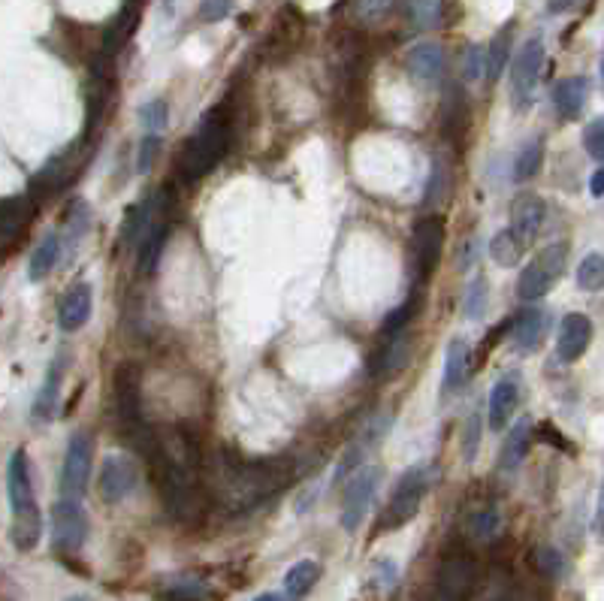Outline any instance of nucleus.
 <instances>
[{
    "instance_id": "obj_27",
    "label": "nucleus",
    "mask_w": 604,
    "mask_h": 601,
    "mask_svg": "<svg viewBox=\"0 0 604 601\" xmlns=\"http://www.w3.org/2000/svg\"><path fill=\"white\" fill-rule=\"evenodd\" d=\"M79 152H82V145H70L64 155H58L55 161H49V164L43 167V173L37 176V185L46 188V191H58V188H64V185L76 176Z\"/></svg>"
},
{
    "instance_id": "obj_7",
    "label": "nucleus",
    "mask_w": 604,
    "mask_h": 601,
    "mask_svg": "<svg viewBox=\"0 0 604 601\" xmlns=\"http://www.w3.org/2000/svg\"><path fill=\"white\" fill-rule=\"evenodd\" d=\"M378 484H381L378 466H360L354 475L345 478V490H342V529L345 532L360 529V523L366 520V511L378 493Z\"/></svg>"
},
{
    "instance_id": "obj_12",
    "label": "nucleus",
    "mask_w": 604,
    "mask_h": 601,
    "mask_svg": "<svg viewBox=\"0 0 604 601\" xmlns=\"http://www.w3.org/2000/svg\"><path fill=\"white\" fill-rule=\"evenodd\" d=\"M441 248H444V224H441V218L417 221L414 236H411V254H414L417 281H426L435 272V266L441 260Z\"/></svg>"
},
{
    "instance_id": "obj_51",
    "label": "nucleus",
    "mask_w": 604,
    "mask_h": 601,
    "mask_svg": "<svg viewBox=\"0 0 604 601\" xmlns=\"http://www.w3.org/2000/svg\"><path fill=\"white\" fill-rule=\"evenodd\" d=\"M64 601H88L85 595H70V598H64Z\"/></svg>"
},
{
    "instance_id": "obj_11",
    "label": "nucleus",
    "mask_w": 604,
    "mask_h": 601,
    "mask_svg": "<svg viewBox=\"0 0 604 601\" xmlns=\"http://www.w3.org/2000/svg\"><path fill=\"white\" fill-rule=\"evenodd\" d=\"M139 484V469L130 457L124 454H109L100 466V499L109 505H118L136 493Z\"/></svg>"
},
{
    "instance_id": "obj_15",
    "label": "nucleus",
    "mask_w": 604,
    "mask_h": 601,
    "mask_svg": "<svg viewBox=\"0 0 604 601\" xmlns=\"http://www.w3.org/2000/svg\"><path fill=\"white\" fill-rule=\"evenodd\" d=\"M91 312H94V287L88 281H76L67 287L58 306V327L64 333H76L88 324Z\"/></svg>"
},
{
    "instance_id": "obj_45",
    "label": "nucleus",
    "mask_w": 604,
    "mask_h": 601,
    "mask_svg": "<svg viewBox=\"0 0 604 601\" xmlns=\"http://www.w3.org/2000/svg\"><path fill=\"white\" fill-rule=\"evenodd\" d=\"M158 148H161V136H145L142 139V152H139V173H148L151 170V164H155V155H158Z\"/></svg>"
},
{
    "instance_id": "obj_50",
    "label": "nucleus",
    "mask_w": 604,
    "mask_h": 601,
    "mask_svg": "<svg viewBox=\"0 0 604 601\" xmlns=\"http://www.w3.org/2000/svg\"><path fill=\"white\" fill-rule=\"evenodd\" d=\"M254 601H287L281 592H263V595H257Z\"/></svg>"
},
{
    "instance_id": "obj_38",
    "label": "nucleus",
    "mask_w": 604,
    "mask_h": 601,
    "mask_svg": "<svg viewBox=\"0 0 604 601\" xmlns=\"http://www.w3.org/2000/svg\"><path fill=\"white\" fill-rule=\"evenodd\" d=\"M604 281V260L601 254H586L577 266V284L580 290H598Z\"/></svg>"
},
{
    "instance_id": "obj_13",
    "label": "nucleus",
    "mask_w": 604,
    "mask_h": 601,
    "mask_svg": "<svg viewBox=\"0 0 604 601\" xmlns=\"http://www.w3.org/2000/svg\"><path fill=\"white\" fill-rule=\"evenodd\" d=\"M34 215H37L34 194H13L0 200V248H10L13 242H19Z\"/></svg>"
},
{
    "instance_id": "obj_37",
    "label": "nucleus",
    "mask_w": 604,
    "mask_h": 601,
    "mask_svg": "<svg viewBox=\"0 0 604 601\" xmlns=\"http://www.w3.org/2000/svg\"><path fill=\"white\" fill-rule=\"evenodd\" d=\"M481 414H469V420L463 423V432H460V454L466 463H472L478 457V447H481Z\"/></svg>"
},
{
    "instance_id": "obj_14",
    "label": "nucleus",
    "mask_w": 604,
    "mask_h": 601,
    "mask_svg": "<svg viewBox=\"0 0 604 601\" xmlns=\"http://www.w3.org/2000/svg\"><path fill=\"white\" fill-rule=\"evenodd\" d=\"M520 390H523V384H520V375H517V372H505V375L493 384L490 402H487L490 429L502 432V429L511 423V417H514V411H517V405H520Z\"/></svg>"
},
{
    "instance_id": "obj_10",
    "label": "nucleus",
    "mask_w": 604,
    "mask_h": 601,
    "mask_svg": "<svg viewBox=\"0 0 604 601\" xmlns=\"http://www.w3.org/2000/svg\"><path fill=\"white\" fill-rule=\"evenodd\" d=\"M88 541V514L79 499H58L52 505V544L61 553H79Z\"/></svg>"
},
{
    "instance_id": "obj_32",
    "label": "nucleus",
    "mask_w": 604,
    "mask_h": 601,
    "mask_svg": "<svg viewBox=\"0 0 604 601\" xmlns=\"http://www.w3.org/2000/svg\"><path fill=\"white\" fill-rule=\"evenodd\" d=\"M523 251H526V245L511 230H502L490 239V257L499 266H517L523 260Z\"/></svg>"
},
{
    "instance_id": "obj_35",
    "label": "nucleus",
    "mask_w": 604,
    "mask_h": 601,
    "mask_svg": "<svg viewBox=\"0 0 604 601\" xmlns=\"http://www.w3.org/2000/svg\"><path fill=\"white\" fill-rule=\"evenodd\" d=\"M170 121V106L167 100H148L139 106V124L145 127L148 136H161V130Z\"/></svg>"
},
{
    "instance_id": "obj_46",
    "label": "nucleus",
    "mask_w": 604,
    "mask_h": 601,
    "mask_svg": "<svg viewBox=\"0 0 604 601\" xmlns=\"http://www.w3.org/2000/svg\"><path fill=\"white\" fill-rule=\"evenodd\" d=\"M487 601H535V598L520 586H505V589H496Z\"/></svg>"
},
{
    "instance_id": "obj_16",
    "label": "nucleus",
    "mask_w": 604,
    "mask_h": 601,
    "mask_svg": "<svg viewBox=\"0 0 604 601\" xmlns=\"http://www.w3.org/2000/svg\"><path fill=\"white\" fill-rule=\"evenodd\" d=\"M592 342V321L580 312H568L556 333V354L562 363H574L586 354Z\"/></svg>"
},
{
    "instance_id": "obj_31",
    "label": "nucleus",
    "mask_w": 604,
    "mask_h": 601,
    "mask_svg": "<svg viewBox=\"0 0 604 601\" xmlns=\"http://www.w3.org/2000/svg\"><path fill=\"white\" fill-rule=\"evenodd\" d=\"M541 164H544V139H532V142H526L520 152H517V158H514V176L511 179L517 185H523V182H529V179L538 176Z\"/></svg>"
},
{
    "instance_id": "obj_2",
    "label": "nucleus",
    "mask_w": 604,
    "mask_h": 601,
    "mask_svg": "<svg viewBox=\"0 0 604 601\" xmlns=\"http://www.w3.org/2000/svg\"><path fill=\"white\" fill-rule=\"evenodd\" d=\"M7 496H10V508H13V529L10 538L16 544V550L28 553L40 544L43 538V514L34 496V481H31V460L19 447L13 450L10 466H7Z\"/></svg>"
},
{
    "instance_id": "obj_43",
    "label": "nucleus",
    "mask_w": 604,
    "mask_h": 601,
    "mask_svg": "<svg viewBox=\"0 0 604 601\" xmlns=\"http://www.w3.org/2000/svg\"><path fill=\"white\" fill-rule=\"evenodd\" d=\"M233 10V0H203L200 4V19L203 22H221Z\"/></svg>"
},
{
    "instance_id": "obj_6",
    "label": "nucleus",
    "mask_w": 604,
    "mask_h": 601,
    "mask_svg": "<svg viewBox=\"0 0 604 601\" xmlns=\"http://www.w3.org/2000/svg\"><path fill=\"white\" fill-rule=\"evenodd\" d=\"M426 469L423 466H414L408 469L399 481H396V490L387 502V511L381 517V532H393V529H402L405 523H411L417 514H420V505H423V496H426Z\"/></svg>"
},
{
    "instance_id": "obj_23",
    "label": "nucleus",
    "mask_w": 604,
    "mask_h": 601,
    "mask_svg": "<svg viewBox=\"0 0 604 601\" xmlns=\"http://www.w3.org/2000/svg\"><path fill=\"white\" fill-rule=\"evenodd\" d=\"M586 94H589V85L583 76H565L553 85V106L565 121H574L580 118L586 106Z\"/></svg>"
},
{
    "instance_id": "obj_44",
    "label": "nucleus",
    "mask_w": 604,
    "mask_h": 601,
    "mask_svg": "<svg viewBox=\"0 0 604 601\" xmlns=\"http://www.w3.org/2000/svg\"><path fill=\"white\" fill-rule=\"evenodd\" d=\"M411 312H414V309H411V303H405V306H399V309H393V312H390V315H387V318H384V324H381V330H384V333H390V336H393V333H402V327H405V324H408V318H411Z\"/></svg>"
},
{
    "instance_id": "obj_18",
    "label": "nucleus",
    "mask_w": 604,
    "mask_h": 601,
    "mask_svg": "<svg viewBox=\"0 0 604 601\" xmlns=\"http://www.w3.org/2000/svg\"><path fill=\"white\" fill-rule=\"evenodd\" d=\"M547 333V312L544 309H523L511 324V348L517 354H535Z\"/></svg>"
},
{
    "instance_id": "obj_30",
    "label": "nucleus",
    "mask_w": 604,
    "mask_h": 601,
    "mask_svg": "<svg viewBox=\"0 0 604 601\" xmlns=\"http://www.w3.org/2000/svg\"><path fill=\"white\" fill-rule=\"evenodd\" d=\"M408 354H411V339H408V333H393L390 342L384 345V351H381L378 360H375V378H387V375L399 372V369L408 363Z\"/></svg>"
},
{
    "instance_id": "obj_25",
    "label": "nucleus",
    "mask_w": 604,
    "mask_h": 601,
    "mask_svg": "<svg viewBox=\"0 0 604 601\" xmlns=\"http://www.w3.org/2000/svg\"><path fill=\"white\" fill-rule=\"evenodd\" d=\"M61 254H64V239H61V233H58V230L46 233V236L40 239V245L31 251L28 278H31L34 284H37V281H43V278H49V275L58 269Z\"/></svg>"
},
{
    "instance_id": "obj_5",
    "label": "nucleus",
    "mask_w": 604,
    "mask_h": 601,
    "mask_svg": "<svg viewBox=\"0 0 604 601\" xmlns=\"http://www.w3.org/2000/svg\"><path fill=\"white\" fill-rule=\"evenodd\" d=\"M568 263V245L565 242H550L544 245L520 272L517 281V296L523 303H535L544 293H550V287L562 278V269Z\"/></svg>"
},
{
    "instance_id": "obj_41",
    "label": "nucleus",
    "mask_w": 604,
    "mask_h": 601,
    "mask_svg": "<svg viewBox=\"0 0 604 601\" xmlns=\"http://www.w3.org/2000/svg\"><path fill=\"white\" fill-rule=\"evenodd\" d=\"M390 10H393V0H357L360 22H381Z\"/></svg>"
},
{
    "instance_id": "obj_19",
    "label": "nucleus",
    "mask_w": 604,
    "mask_h": 601,
    "mask_svg": "<svg viewBox=\"0 0 604 601\" xmlns=\"http://www.w3.org/2000/svg\"><path fill=\"white\" fill-rule=\"evenodd\" d=\"M61 384H64V360L55 357V360L49 363V372H46L43 387H40V393H37V399H34V408H31L34 423H49V420L58 414Z\"/></svg>"
},
{
    "instance_id": "obj_4",
    "label": "nucleus",
    "mask_w": 604,
    "mask_h": 601,
    "mask_svg": "<svg viewBox=\"0 0 604 601\" xmlns=\"http://www.w3.org/2000/svg\"><path fill=\"white\" fill-rule=\"evenodd\" d=\"M481 583V565L469 553H450L441 559L432 583V601H472Z\"/></svg>"
},
{
    "instance_id": "obj_34",
    "label": "nucleus",
    "mask_w": 604,
    "mask_h": 601,
    "mask_svg": "<svg viewBox=\"0 0 604 601\" xmlns=\"http://www.w3.org/2000/svg\"><path fill=\"white\" fill-rule=\"evenodd\" d=\"M487 299H490V284L487 278H472L463 290V315L478 321L487 312Z\"/></svg>"
},
{
    "instance_id": "obj_22",
    "label": "nucleus",
    "mask_w": 604,
    "mask_h": 601,
    "mask_svg": "<svg viewBox=\"0 0 604 601\" xmlns=\"http://www.w3.org/2000/svg\"><path fill=\"white\" fill-rule=\"evenodd\" d=\"M472 375V345L463 336H453L444 354V387L457 390Z\"/></svg>"
},
{
    "instance_id": "obj_24",
    "label": "nucleus",
    "mask_w": 604,
    "mask_h": 601,
    "mask_svg": "<svg viewBox=\"0 0 604 601\" xmlns=\"http://www.w3.org/2000/svg\"><path fill=\"white\" fill-rule=\"evenodd\" d=\"M532 438H535L532 420H529V417H520V420L511 426V432H508V438H505V444H502V454H499V466H502L505 472L520 469V463L526 460L529 447H532Z\"/></svg>"
},
{
    "instance_id": "obj_9",
    "label": "nucleus",
    "mask_w": 604,
    "mask_h": 601,
    "mask_svg": "<svg viewBox=\"0 0 604 601\" xmlns=\"http://www.w3.org/2000/svg\"><path fill=\"white\" fill-rule=\"evenodd\" d=\"M544 70V40L541 37H529L520 52L514 55L511 64V97L517 109H526L535 97L538 79Z\"/></svg>"
},
{
    "instance_id": "obj_3",
    "label": "nucleus",
    "mask_w": 604,
    "mask_h": 601,
    "mask_svg": "<svg viewBox=\"0 0 604 601\" xmlns=\"http://www.w3.org/2000/svg\"><path fill=\"white\" fill-rule=\"evenodd\" d=\"M227 145H230V121H227L224 109L215 106L200 118L194 136L182 148V158H179L182 179L197 182L206 173H212L215 164L227 155Z\"/></svg>"
},
{
    "instance_id": "obj_49",
    "label": "nucleus",
    "mask_w": 604,
    "mask_h": 601,
    "mask_svg": "<svg viewBox=\"0 0 604 601\" xmlns=\"http://www.w3.org/2000/svg\"><path fill=\"white\" fill-rule=\"evenodd\" d=\"M574 4H577V0H550V13H562V10H568Z\"/></svg>"
},
{
    "instance_id": "obj_21",
    "label": "nucleus",
    "mask_w": 604,
    "mask_h": 601,
    "mask_svg": "<svg viewBox=\"0 0 604 601\" xmlns=\"http://www.w3.org/2000/svg\"><path fill=\"white\" fill-rule=\"evenodd\" d=\"M405 67L420 82H435L444 73V49L438 43H417L405 55Z\"/></svg>"
},
{
    "instance_id": "obj_1",
    "label": "nucleus",
    "mask_w": 604,
    "mask_h": 601,
    "mask_svg": "<svg viewBox=\"0 0 604 601\" xmlns=\"http://www.w3.org/2000/svg\"><path fill=\"white\" fill-rule=\"evenodd\" d=\"M281 484H284V472L278 469V463L233 460V463H221L215 475L218 499L239 514L266 502L275 490H281Z\"/></svg>"
},
{
    "instance_id": "obj_42",
    "label": "nucleus",
    "mask_w": 604,
    "mask_h": 601,
    "mask_svg": "<svg viewBox=\"0 0 604 601\" xmlns=\"http://www.w3.org/2000/svg\"><path fill=\"white\" fill-rule=\"evenodd\" d=\"M444 179H447V167H444V161L435 158V164H432V179H429V188H426V203L444 200V191H447Z\"/></svg>"
},
{
    "instance_id": "obj_48",
    "label": "nucleus",
    "mask_w": 604,
    "mask_h": 601,
    "mask_svg": "<svg viewBox=\"0 0 604 601\" xmlns=\"http://www.w3.org/2000/svg\"><path fill=\"white\" fill-rule=\"evenodd\" d=\"M589 191H592L595 200H601V194H604V170H595V173H592V179H589Z\"/></svg>"
},
{
    "instance_id": "obj_20",
    "label": "nucleus",
    "mask_w": 604,
    "mask_h": 601,
    "mask_svg": "<svg viewBox=\"0 0 604 601\" xmlns=\"http://www.w3.org/2000/svg\"><path fill=\"white\" fill-rule=\"evenodd\" d=\"M139 16H142V0H124V7H121V13L109 22V28L103 31V55L106 58H112L127 40H130V34L136 31V25H139Z\"/></svg>"
},
{
    "instance_id": "obj_40",
    "label": "nucleus",
    "mask_w": 604,
    "mask_h": 601,
    "mask_svg": "<svg viewBox=\"0 0 604 601\" xmlns=\"http://www.w3.org/2000/svg\"><path fill=\"white\" fill-rule=\"evenodd\" d=\"M583 148L592 161H601L604 158V121L601 118H592L586 127H583Z\"/></svg>"
},
{
    "instance_id": "obj_33",
    "label": "nucleus",
    "mask_w": 604,
    "mask_h": 601,
    "mask_svg": "<svg viewBox=\"0 0 604 601\" xmlns=\"http://www.w3.org/2000/svg\"><path fill=\"white\" fill-rule=\"evenodd\" d=\"M441 16H444V0H408V19L420 31L438 28Z\"/></svg>"
},
{
    "instance_id": "obj_8",
    "label": "nucleus",
    "mask_w": 604,
    "mask_h": 601,
    "mask_svg": "<svg viewBox=\"0 0 604 601\" xmlns=\"http://www.w3.org/2000/svg\"><path fill=\"white\" fill-rule=\"evenodd\" d=\"M91 469H94V438H91V432L79 429L67 441L64 469H61V490L67 499L85 496L88 481H91Z\"/></svg>"
},
{
    "instance_id": "obj_47",
    "label": "nucleus",
    "mask_w": 604,
    "mask_h": 601,
    "mask_svg": "<svg viewBox=\"0 0 604 601\" xmlns=\"http://www.w3.org/2000/svg\"><path fill=\"white\" fill-rule=\"evenodd\" d=\"M463 76L466 79H478L481 76V49H469L466 52V61H463Z\"/></svg>"
},
{
    "instance_id": "obj_28",
    "label": "nucleus",
    "mask_w": 604,
    "mask_h": 601,
    "mask_svg": "<svg viewBox=\"0 0 604 601\" xmlns=\"http://www.w3.org/2000/svg\"><path fill=\"white\" fill-rule=\"evenodd\" d=\"M318 580H321V565L315 559H299L284 574V592H287V598L299 601L315 589Z\"/></svg>"
},
{
    "instance_id": "obj_36",
    "label": "nucleus",
    "mask_w": 604,
    "mask_h": 601,
    "mask_svg": "<svg viewBox=\"0 0 604 601\" xmlns=\"http://www.w3.org/2000/svg\"><path fill=\"white\" fill-rule=\"evenodd\" d=\"M469 529H472V538L475 541H493L496 535H499V529H502V517H499V511L490 505V508H478L475 514H472V523H469Z\"/></svg>"
},
{
    "instance_id": "obj_29",
    "label": "nucleus",
    "mask_w": 604,
    "mask_h": 601,
    "mask_svg": "<svg viewBox=\"0 0 604 601\" xmlns=\"http://www.w3.org/2000/svg\"><path fill=\"white\" fill-rule=\"evenodd\" d=\"M209 583L197 574H179V577H170L167 583H161L158 595L164 601H206L209 598Z\"/></svg>"
},
{
    "instance_id": "obj_26",
    "label": "nucleus",
    "mask_w": 604,
    "mask_h": 601,
    "mask_svg": "<svg viewBox=\"0 0 604 601\" xmlns=\"http://www.w3.org/2000/svg\"><path fill=\"white\" fill-rule=\"evenodd\" d=\"M511 40H514V25H505V28L487 43V49L481 52V76H484L487 82H496V79L505 73V67H508V61H511Z\"/></svg>"
},
{
    "instance_id": "obj_17",
    "label": "nucleus",
    "mask_w": 604,
    "mask_h": 601,
    "mask_svg": "<svg viewBox=\"0 0 604 601\" xmlns=\"http://www.w3.org/2000/svg\"><path fill=\"white\" fill-rule=\"evenodd\" d=\"M544 215H547V206L538 194H520L514 203H511V233L523 242V245H532L535 236L541 233V224H544Z\"/></svg>"
},
{
    "instance_id": "obj_39",
    "label": "nucleus",
    "mask_w": 604,
    "mask_h": 601,
    "mask_svg": "<svg viewBox=\"0 0 604 601\" xmlns=\"http://www.w3.org/2000/svg\"><path fill=\"white\" fill-rule=\"evenodd\" d=\"M532 562H535V568L544 574V577H562L565 574V556L556 550V547H538L535 553H532Z\"/></svg>"
}]
</instances>
